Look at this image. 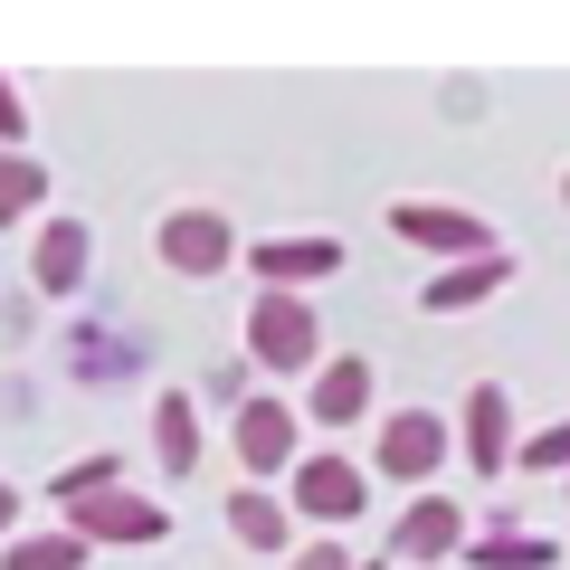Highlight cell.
Masks as SVG:
<instances>
[{
    "instance_id": "13",
    "label": "cell",
    "mask_w": 570,
    "mask_h": 570,
    "mask_svg": "<svg viewBox=\"0 0 570 570\" xmlns=\"http://www.w3.org/2000/svg\"><path fill=\"white\" fill-rule=\"evenodd\" d=\"M86 247H96V238H86V219H48L39 247H29V276H39L48 295H77V285H86Z\"/></svg>"
},
{
    "instance_id": "20",
    "label": "cell",
    "mask_w": 570,
    "mask_h": 570,
    "mask_svg": "<svg viewBox=\"0 0 570 570\" xmlns=\"http://www.w3.org/2000/svg\"><path fill=\"white\" fill-rule=\"evenodd\" d=\"M513 466H523V475H570V419L542 428V438H523V448H513Z\"/></svg>"
},
{
    "instance_id": "14",
    "label": "cell",
    "mask_w": 570,
    "mask_h": 570,
    "mask_svg": "<svg viewBox=\"0 0 570 570\" xmlns=\"http://www.w3.org/2000/svg\"><path fill=\"white\" fill-rule=\"evenodd\" d=\"M228 532H238L247 551H285V542H295V513H285V494L238 485V494H228Z\"/></svg>"
},
{
    "instance_id": "16",
    "label": "cell",
    "mask_w": 570,
    "mask_h": 570,
    "mask_svg": "<svg viewBox=\"0 0 570 570\" xmlns=\"http://www.w3.org/2000/svg\"><path fill=\"white\" fill-rule=\"evenodd\" d=\"M466 570H561V551H551L542 532H475Z\"/></svg>"
},
{
    "instance_id": "12",
    "label": "cell",
    "mask_w": 570,
    "mask_h": 570,
    "mask_svg": "<svg viewBox=\"0 0 570 570\" xmlns=\"http://www.w3.org/2000/svg\"><path fill=\"white\" fill-rule=\"evenodd\" d=\"M504 285H513V257H504V247H494V257L438 266V276H428V295H419V305H428V314H466V305H485V295H504Z\"/></svg>"
},
{
    "instance_id": "8",
    "label": "cell",
    "mask_w": 570,
    "mask_h": 570,
    "mask_svg": "<svg viewBox=\"0 0 570 570\" xmlns=\"http://www.w3.org/2000/svg\"><path fill=\"white\" fill-rule=\"evenodd\" d=\"M247 266H257L266 295H305V285H324L333 266H343V238H257Z\"/></svg>"
},
{
    "instance_id": "21",
    "label": "cell",
    "mask_w": 570,
    "mask_h": 570,
    "mask_svg": "<svg viewBox=\"0 0 570 570\" xmlns=\"http://www.w3.org/2000/svg\"><path fill=\"white\" fill-rule=\"evenodd\" d=\"M20 134H29V105H20V86L0 77V153H20Z\"/></svg>"
},
{
    "instance_id": "3",
    "label": "cell",
    "mask_w": 570,
    "mask_h": 570,
    "mask_svg": "<svg viewBox=\"0 0 570 570\" xmlns=\"http://www.w3.org/2000/svg\"><path fill=\"white\" fill-rule=\"evenodd\" d=\"M67 532H77L86 551H96V542H163V532H171V513L153 504V494L105 485V494H77V504H67Z\"/></svg>"
},
{
    "instance_id": "7",
    "label": "cell",
    "mask_w": 570,
    "mask_h": 570,
    "mask_svg": "<svg viewBox=\"0 0 570 570\" xmlns=\"http://www.w3.org/2000/svg\"><path fill=\"white\" fill-rule=\"evenodd\" d=\"M153 247H163V266H171V276H219V266L238 257V228H228L219 209H171Z\"/></svg>"
},
{
    "instance_id": "11",
    "label": "cell",
    "mask_w": 570,
    "mask_h": 570,
    "mask_svg": "<svg viewBox=\"0 0 570 570\" xmlns=\"http://www.w3.org/2000/svg\"><path fill=\"white\" fill-rule=\"evenodd\" d=\"M314 428H352V419H371V362L362 352H333L324 371H314V409H305Z\"/></svg>"
},
{
    "instance_id": "6",
    "label": "cell",
    "mask_w": 570,
    "mask_h": 570,
    "mask_svg": "<svg viewBox=\"0 0 570 570\" xmlns=\"http://www.w3.org/2000/svg\"><path fill=\"white\" fill-rule=\"evenodd\" d=\"M228 428H238V466L257 475V485H266V475H285V466H295V448H305V419H295L285 400H238V419H228Z\"/></svg>"
},
{
    "instance_id": "9",
    "label": "cell",
    "mask_w": 570,
    "mask_h": 570,
    "mask_svg": "<svg viewBox=\"0 0 570 570\" xmlns=\"http://www.w3.org/2000/svg\"><path fill=\"white\" fill-rule=\"evenodd\" d=\"M466 466L485 475V485L513 466V400H504V381H475L466 390Z\"/></svg>"
},
{
    "instance_id": "18",
    "label": "cell",
    "mask_w": 570,
    "mask_h": 570,
    "mask_svg": "<svg viewBox=\"0 0 570 570\" xmlns=\"http://www.w3.org/2000/svg\"><path fill=\"white\" fill-rule=\"evenodd\" d=\"M39 200H48V171L29 163V153H0V228H10V219H29Z\"/></svg>"
},
{
    "instance_id": "15",
    "label": "cell",
    "mask_w": 570,
    "mask_h": 570,
    "mask_svg": "<svg viewBox=\"0 0 570 570\" xmlns=\"http://www.w3.org/2000/svg\"><path fill=\"white\" fill-rule=\"evenodd\" d=\"M153 448H163V475L200 466V400H190V390H163V409H153Z\"/></svg>"
},
{
    "instance_id": "2",
    "label": "cell",
    "mask_w": 570,
    "mask_h": 570,
    "mask_svg": "<svg viewBox=\"0 0 570 570\" xmlns=\"http://www.w3.org/2000/svg\"><path fill=\"white\" fill-rule=\"evenodd\" d=\"M390 238H409V247H428V257H494V228L475 219V209H448V200H400L390 209Z\"/></svg>"
},
{
    "instance_id": "19",
    "label": "cell",
    "mask_w": 570,
    "mask_h": 570,
    "mask_svg": "<svg viewBox=\"0 0 570 570\" xmlns=\"http://www.w3.org/2000/svg\"><path fill=\"white\" fill-rule=\"evenodd\" d=\"M105 485H124V456H77L67 475H48V494H58V504H77V494H105Z\"/></svg>"
},
{
    "instance_id": "25",
    "label": "cell",
    "mask_w": 570,
    "mask_h": 570,
    "mask_svg": "<svg viewBox=\"0 0 570 570\" xmlns=\"http://www.w3.org/2000/svg\"><path fill=\"white\" fill-rule=\"evenodd\" d=\"M561 190H570V181H561Z\"/></svg>"
},
{
    "instance_id": "22",
    "label": "cell",
    "mask_w": 570,
    "mask_h": 570,
    "mask_svg": "<svg viewBox=\"0 0 570 570\" xmlns=\"http://www.w3.org/2000/svg\"><path fill=\"white\" fill-rule=\"evenodd\" d=\"M295 570H352V551L343 542H314V551H295Z\"/></svg>"
},
{
    "instance_id": "23",
    "label": "cell",
    "mask_w": 570,
    "mask_h": 570,
    "mask_svg": "<svg viewBox=\"0 0 570 570\" xmlns=\"http://www.w3.org/2000/svg\"><path fill=\"white\" fill-rule=\"evenodd\" d=\"M10 523H20V494H10V485H0V532H10Z\"/></svg>"
},
{
    "instance_id": "10",
    "label": "cell",
    "mask_w": 570,
    "mask_h": 570,
    "mask_svg": "<svg viewBox=\"0 0 570 570\" xmlns=\"http://www.w3.org/2000/svg\"><path fill=\"white\" fill-rule=\"evenodd\" d=\"M456 542H466V513H456V494H419V504L400 513V532H390V551H400V561H448Z\"/></svg>"
},
{
    "instance_id": "17",
    "label": "cell",
    "mask_w": 570,
    "mask_h": 570,
    "mask_svg": "<svg viewBox=\"0 0 570 570\" xmlns=\"http://www.w3.org/2000/svg\"><path fill=\"white\" fill-rule=\"evenodd\" d=\"M0 570H86V542H77V532H20V542H10V551H0Z\"/></svg>"
},
{
    "instance_id": "24",
    "label": "cell",
    "mask_w": 570,
    "mask_h": 570,
    "mask_svg": "<svg viewBox=\"0 0 570 570\" xmlns=\"http://www.w3.org/2000/svg\"><path fill=\"white\" fill-rule=\"evenodd\" d=\"M352 570H362V561H352ZM381 570H390V561H381Z\"/></svg>"
},
{
    "instance_id": "1",
    "label": "cell",
    "mask_w": 570,
    "mask_h": 570,
    "mask_svg": "<svg viewBox=\"0 0 570 570\" xmlns=\"http://www.w3.org/2000/svg\"><path fill=\"white\" fill-rule=\"evenodd\" d=\"M314 352H324V324H314L305 295H257V314H247V362L257 371H314Z\"/></svg>"
},
{
    "instance_id": "5",
    "label": "cell",
    "mask_w": 570,
    "mask_h": 570,
    "mask_svg": "<svg viewBox=\"0 0 570 570\" xmlns=\"http://www.w3.org/2000/svg\"><path fill=\"white\" fill-rule=\"evenodd\" d=\"M295 494H285V513H305V523H352V513L371 504L362 494V466L352 456H295Z\"/></svg>"
},
{
    "instance_id": "4",
    "label": "cell",
    "mask_w": 570,
    "mask_h": 570,
    "mask_svg": "<svg viewBox=\"0 0 570 570\" xmlns=\"http://www.w3.org/2000/svg\"><path fill=\"white\" fill-rule=\"evenodd\" d=\"M448 466V419L438 409H390L381 419V475L390 485H428Z\"/></svg>"
}]
</instances>
